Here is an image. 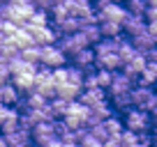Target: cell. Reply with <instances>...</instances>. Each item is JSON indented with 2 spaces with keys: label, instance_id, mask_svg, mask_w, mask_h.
Returning a JSON list of instances; mask_svg holds the SVG:
<instances>
[{
  "label": "cell",
  "instance_id": "obj_1",
  "mask_svg": "<svg viewBox=\"0 0 157 147\" xmlns=\"http://www.w3.org/2000/svg\"><path fill=\"white\" fill-rule=\"evenodd\" d=\"M118 44H120V34H118V37H102V39L93 46L97 67L111 69V71H116V69L123 67V60L118 55Z\"/></svg>",
  "mask_w": 157,
  "mask_h": 147
},
{
  "label": "cell",
  "instance_id": "obj_2",
  "mask_svg": "<svg viewBox=\"0 0 157 147\" xmlns=\"http://www.w3.org/2000/svg\"><path fill=\"white\" fill-rule=\"evenodd\" d=\"M123 122H125V129H129V131H134V133L150 131L152 124H155L150 110H143V108H136V106H129L123 113Z\"/></svg>",
  "mask_w": 157,
  "mask_h": 147
},
{
  "label": "cell",
  "instance_id": "obj_3",
  "mask_svg": "<svg viewBox=\"0 0 157 147\" xmlns=\"http://www.w3.org/2000/svg\"><path fill=\"white\" fill-rule=\"evenodd\" d=\"M132 106L143 108V110H155L157 108V92L150 88V85H134L132 88Z\"/></svg>",
  "mask_w": 157,
  "mask_h": 147
},
{
  "label": "cell",
  "instance_id": "obj_4",
  "mask_svg": "<svg viewBox=\"0 0 157 147\" xmlns=\"http://www.w3.org/2000/svg\"><path fill=\"white\" fill-rule=\"evenodd\" d=\"M127 14H129L127 7L123 2H113V0H109V2L97 7V19L99 21H118V23H123L127 19Z\"/></svg>",
  "mask_w": 157,
  "mask_h": 147
},
{
  "label": "cell",
  "instance_id": "obj_5",
  "mask_svg": "<svg viewBox=\"0 0 157 147\" xmlns=\"http://www.w3.org/2000/svg\"><path fill=\"white\" fill-rule=\"evenodd\" d=\"M39 64H46L51 69L65 67L67 64V55H65V51L58 44H46V46H42V60H39Z\"/></svg>",
  "mask_w": 157,
  "mask_h": 147
},
{
  "label": "cell",
  "instance_id": "obj_6",
  "mask_svg": "<svg viewBox=\"0 0 157 147\" xmlns=\"http://www.w3.org/2000/svg\"><path fill=\"white\" fill-rule=\"evenodd\" d=\"M53 138H58V136H56V124H53V120H49V122H39V124H35V127H33V145H35V147L49 145Z\"/></svg>",
  "mask_w": 157,
  "mask_h": 147
},
{
  "label": "cell",
  "instance_id": "obj_7",
  "mask_svg": "<svg viewBox=\"0 0 157 147\" xmlns=\"http://www.w3.org/2000/svg\"><path fill=\"white\" fill-rule=\"evenodd\" d=\"M58 46L65 51V55L67 58H72L74 53H78L81 48H86V39L81 32H72V34H63V37H58Z\"/></svg>",
  "mask_w": 157,
  "mask_h": 147
},
{
  "label": "cell",
  "instance_id": "obj_8",
  "mask_svg": "<svg viewBox=\"0 0 157 147\" xmlns=\"http://www.w3.org/2000/svg\"><path fill=\"white\" fill-rule=\"evenodd\" d=\"M69 60H72V64H76V67L83 69V71H95V69H97V60H95V48H93V46L81 48L78 53H74Z\"/></svg>",
  "mask_w": 157,
  "mask_h": 147
},
{
  "label": "cell",
  "instance_id": "obj_9",
  "mask_svg": "<svg viewBox=\"0 0 157 147\" xmlns=\"http://www.w3.org/2000/svg\"><path fill=\"white\" fill-rule=\"evenodd\" d=\"M33 39L37 46H46V44H56L58 41V32L53 25H37V28H28Z\"/></svg>",
  "mask_w": 157,
  "mask_h": 147
},
{
  "label": "cell",
  "instance_id": "obj_10",
  "mask_svg": "<svg viewBox=\"0 0 157 147\" xmlns=\"http://www.w3.org/2000/svg\"><path fill=\"white\" fill-rule=\"evenodd\" d=\"M134 88V81L129 78L125 71H113V81H111V85L106 88V92H109V97L111 94H120V92H129V90Z\"/></svg>",
  "mask_w": 157,
  "mask_h": 147
},
{
  "label": "cell",
  "instance_id": "obj_11",
  "mask_svg": "<svg viewBox=\"0 0 157 147\" xmlns=\"http://www.w3.org/2000/svg\"><path fill=\"white\" fill-rule=\"evenodd\" d=\"M132 44L136 46V51H143V53H146V51H150L152 46H157V34L150 32V30H148V25H146L141 32H136V34L132 37Z\"/></svg>",
  "mask_w": 157,
  "mask_h": 147
},
{
  "label": "cell",
  "instance_id": "obj_12",
  "mask_svg": "<svg viewBox=\"0 0 157 147\" xmlns=\"http://www.w3.org/2000/svg\"><path fill=\"white\" fill-rule=\"evenodd\" d=\"M56 28V32H58V37H63V34H72V32H78V28H81V19L74 14L65 16V19L56 21V23H51Z\"/></svg>",
  "mask_w": 157,
  "mask_h": 147
},
{
  "label": "cell",
  "instance_id": "obj_13",
  "mask_svg": "<svg viewBox=\"0 0 157 147\" xmlns=\"http://www.w3.org/2000/svg\"><path fill=\"white\" fill-rule=\"evenodd\" d=\"M146 25H148V21H146L143 14H127V19L123 21V32L127 34V37H134V34L141 32Z\"/></svg>",
  "mask_w": 157,
  "mask_h": 147
},
{
  "label": "cell",
  "instance_id": "obj_14",
  "mask_svg": "<svg viewBox=\"0 0 157 147\" xmlns=\"http://www.w3.org/2000/svg\"><path fill=\"white\" fill-rule=\"evenodd\" d=\"M109 97V92L104 88H90V90H81V94H78V101H83L86 106L93 108L95 103L104 101V99Z\"/></svg>",
  "mask_w": 157,
  "mask_h": 147
},
{
  "label": "cell",
  "instance_id": "obj_15",
  "mask_svg": "<svg viewBox=\"0 0 157 147\" xmlns=\"http://www.w3.org/2000/svg\"><path fill=\"white\" fill-rule=\"evenodd\" d=\"M12 83L21 90V94L30 92L35 88V71H21V74H12Z\"/></svg>",
  "mask_w": 157,
  "mask_h": 147
},
{
  "label": "cell",
  "instance_id": "obj_16",
  "mask_svg": "<svg viewBox=\"0 0 157 147\" xmlns=\"http://www.w3.org/2000/svg\"><path fill=\"white\" fill-rule=\"evenodd\" d=\"M78 32L83 34V39L88 46H95L99 39H102V30H99V23H81Z\"/></svg>",
  "mask_w": 157,
  "mask_h": 147
},
{
  "label": "cell",
  "instance_id": "obj_17",
  "mask_svg": "<svg viewBox=\"0 0 157 147\" xmlns=\"http://www.w3.org/2000/svg\"><path fill=\"white\" fill-rule=\"evenodd\" d=\"M19 99H21V90L16 88L12 81L2 85V94H0V101H2V103H7V106H16Z\"/></svg>",
  "mask_w": 157,
  "mask_h": 147
},
{
  "label": "cell",
  "instance_id": "obj_18",
  "mask_svg": "<svg viewBox=\"0 0 157 147\" xmlns=\"http://www.w3.org/2000/svg\"><path fill=\"white\" fill-rule=\"evenodd\" d=\"M139 85H157V62H150L148 60L146 69L141 71V76H139Z\"/></svg>",
  "mask_w": 157,
  "mask_h": 147
},
{
  "label": "cell",
  "instance_id": "obj_19",
  "mask_svg": "<svg viewBox=\"0 0 157 147\" xmlns=\"http://www.w3.org/2000/svg\"><path fill=\"white\" fill-rule=\"evenodd\" d=\"M81 85H74V83H60L58 85V94L56 97H63V99H67V101H74V99H78V94H81Z\"/></svg>",
  "mask_w": 157,
  "mask_h": 147
},
{
  "label": "cell",
  "instance_id": "obj_20",
  "mask_svg": "<svg viewBox=\"0 0 157 147\" xmlns=\"http://www.w3.org/2000/svg\"><path fill=\"white\" fill-rule=\"evenodd\" d=\"M12 41H14L19 48H28V46H33L35 44V39H33V34H30V30L28 28H16V32L10 37Z\"/></svg>",
  "mask_w": 157,
  "mask_h": 147
},
{
  "label": "cell",
  "instance_id": "obj_21",
  "mask_svg": "<svg viewBox=\"0 0 157 147\" xmlns=\"http://www.w3.org/2000/svg\"><path fill=\"white\" fill-rule=\"evenodd\" d=\"M132 92V90H129ZM129 92H120V94H111V106L116 108V110H120V113H125L129 106H132V94Z\"/></svg>",
  "mask_w": 157,
  "mask_h": 147
},
{
  "label": "cell",
  "instance_id": "obj_22",
  "mask_svg": "<svg viewBox=\"0 0 157 147\" xmlns=\"http://www.w3.org/2000/svg\"><path fill=\"white\" fill-rule=\"evenodd\" d=\"M19 53H21V48L10 39V37H7V39L0 44V60H2V62H10V60H12V58H16Z\"/></svg>",
  "mask_w": 157,
  "mask_h": 147
},
{
  "label": "cell",
  "instance_id": "obj_23",
  "mask_svg": "<svg viewBox=\"0 0 157 147\" xmlns=\"http://www.w3.org/2000/svg\"><path fill=\"white\" fill-rule=\"evenodd\" d=\"M104 127H106V131H109L111 138H118L120 133L125 131V122L120 117H116V115H109V117L104 120Z\"/></svg>",
  "mask_w": 157,
  "mask_h": 147
},
{
  "label": "cell",
  "instance_id": "obj_24",
  "mask_svg": "<svg viewBox=\"0 0 157 147\" xmlns=\"http://www.w3.org/2000/svg\"><path fill=\"white\" fill-rule=\"evenodd\" d=\"M51 23V16L46 9H35L33 14L28 16V23H25V28H37V25H49Z\"/></svg>",
  "mask_w": 157,
  "mask_h": 147
},
{
  "label": "cell",
  "instance_id": "obj_25",
  "mask_svg": "<svg viewBox=\"0 0 157 147\" xmlns=\"http://www.w3.org/2000/svg\"><path fill=\"white\" fill-rule=\"evenodd\" d=\"M99 30H102V37H118V34H123V23H118V21H99Z\"/></svg>",
  "mask_w": 157,
  "mask_h": 147
},
{
  "label": "cell",
  "instance_id": "obj_26",
  "mask_svg": "<svg viewBox=\"0 0 157 147\" xmlns=\"http://www.w3.org/2000/svg\"><path fill=\"white\" fill-rule=\"evenodd\" d=\"M21 58H23L25 62L39 64V60H42V46L33 44V46H28V48H21Z\"/></svg>",
  "mask_w": 157,
  "mask_h": 147
},
{
  "label": "cell",
  "instance_id": "obj_27",
  "mask_svg": "<svg viewBox=\"0 0 157 147\" xmlns=\"http://www.w3.org/2000/svg\"><path fill=\"white\" fill-rule=\"evenodd\" d=\"M51 108H53L56 117H65V115L69 113V101L63 97H53L51 99Z\"/></svg>",
  "mask_w": 157,
  "mask_h": 147
},
{
  "label": "cell",
  "instance_id": "obj_28",
  "mask_svg": "<svg viewBox=\"0 0 157 147\" xmlns=\"http://www.w3.org/2000/svg\"><path fill=\"white\" fill-rule=\"evenodd\" d=\"M83 78H86V71H83V69H78L76 64L67 67V81H69V83L81 85V88H83Z\"/></svg>",
  "mask_w": 157,
  "mask_h": 147
},
{
  "label": "cell",
  "instance_id": "obj_29",
  "mask_svg": "<svg viewBox=\"0 0 157 147\" xmlns=\"http://www.w3.org/2000/svg\"><path fill=\"white\" fill-rule=\"evenodd\" d=\"M95 74H97V85L106 90L109 85H111V81H113V71H111V69H104V67H97Z\"/></svg>",
  "mask_w": 157,
  "mask_h": 147
},
{
  "label": "cell",
  "instance_id": "obj_30",
  "mask_svg": "<svg viewBox=\"0 0 157 147\" xmlns=\"http://www.w3.org/2000/svg\"><path fill=\"white\" fill-rule=\"evenodd\" d=\"M125 7H127L129 14H143V16H146L148 0H125Z\"/></svg>",
  "mask_w": 157,
  "mask_h": 147
},
{
  "label": "cell",
  "instance_id": "obj_31",
  "mask_svg": "<svg viewBox=\"0 0 157 147\" xmlns=\"http://www.w3.org/2000/svg\"><path fill=\"white\" fill-rule=\"evenodd\" d=\"M78 147H104V142L97 140V138H95L93 133L88 131L83 138H78Z\"/></svg>",
  "mask_w": 157,
  "mask_h": 147
},
{
  "label": "cell",
  "instance_id": "obj_32",
  "mask_svg": "<svg viewBox=\"0 0 157 147\" xmlns=\"http://www.w3.org/2000/svg\"><path fill=\"white\" fill-rule=\"evenodd\" d=\"M90 133H93L95 138H97V140H109V131H106V127H104V122H99V124H95V127H90Z\"/></svg>",
  "mask_w": 157,
  "mask_h": 147
},
{
  "label": "cell",
  "instance_id": "obj_33",
  "mask_svg": "<svg viewBox=\"0 0 157 147\" xmlns=\"http://www.w3.org/2000/svg\"><path fill=\"white\" fill-rule=\"evenodd\" d=\"M53 81H56V85L67 83V64H65V67H56L53 69Z\"/></svg>",
  "mask_w": 157,
  "mask_h": 147
},
{
  "label": "cell",
  "instance_id": "obj_34",
  "mask_svg": "<svg viewBox=\"0 0 157 147\" xmlns=\"http://www.w3.org/2000/svg\"><path fill=\"white\" fill-rule=\"evenodd\" d=\"M90 88H99L95 71H86V78H83V90H90Z\"/></svg>",
  "mask_w": 157,
  "mask_h": 147
},
{
  "label": "cell",
  "instance_id": "obj_35",
  "mask_svg": "<svg viewBox=\"0 0 157 147\" xmlns=\"http://www.w3.org/2000/svg\"><path fill=\"white\" fill-rule=\"evenodd\" d=\"M12 81V71L7 67V62H0V85H5Z\"/></svg>",
  "mask_w": 157,
  "mask_h": 147
},
{
  "label": "cell",
  "instance_id": "obj_36",
  "mask_svg": "<svg viewBox=\"0 0 157 147\" xmlns=\"http://www.w3.org/2000/svg\"><path fill=\"white\" fill-rule=\"evenodd\" d=\"M33 5L37 7V9H46L49 12L51 7H53V0H33Z\"/></svg>",
  "mask_w": 157,
  "mask_h": 147
},
{
  "label": "cell",
  "instance_id": "obj_37",
  "mask_svg": "<svg viewBox=\"0 0 157 147\" xmlns=\"http://www.w3.org/2000/svg\"><path fill=\"white\" fill-rule=\"evenodd\" d=\"M146 58L150 60V62H157V46H152L150 51H146Z\"/></svg>",
  "mask_w": 157,
  "mask_h": 147
},
{
  "label": "cell",
  "instance_id": "obj_38",
  "mask_svg": "<svg viewBox=\"0 0 157 147\" xmlns=\"http://www.w3.org/2000/svg\"><path fill=\"white\" fill-rule=\"evenodd\" d=\"M150 136H152V142L157 145V122L152 124V129H150Z\"/></svg>",
  "mask_w": 157,
  "mask_h": 147
},
{
  "label": "cell",
  "instance_id": "obj_39",
  "mask_svg": "<svg viewBox=\"0 0 157 147\" xmlns=\"http://www.w3.org/2000/svg\"><path fill=\"white\" fill-rule=\"evenodd\" d=\"M0 147H10V142H7V136H5V133H0Z\"/></svg>",
  "mask_w": 157,
  "mask_h": 147
},
{
  "label": "cell",
  "instance_id": "obj_40",
  "mask_svg": "<svg viewBox=\"0 0 157 147\" xmlns=\"http://www.w3.org/2000/svg\"><path fill=\"white\" fill-rule=\"evenodd\" d=\"M10 2H14V5H28V2H33V0H10Z\"/></svg>",
  "mask_w": 157,
  "mask_h": 147
},
{
  "label": "cell",
  "instance_id": "obj_41",
  "mask_svg": "<svg viewBox=\"0 0 157 147\" xmlns=\"http://www.w3.org/2000/svg\"><path fill=\"white\" fill-rule=\"evenodd\" d=\"M60 147H78V142H63Z\"/></svg>",
  "mask_w": 157,
  "mask_h": 147
},
{
  "label": "cell",
  "instance_id": "obj_42",
  "mask_svg": "<svg viewBox=\"0 0 157 147\" xmlns=\"http://www.w3.org/2000/svg\"><path fill=\"white\" fill-rule=\"evenodd\" d=\"M5 39H7V34L2 32V30H0V44H2V41H5Z\"/></svg>",
  "mask_w": 157,
  "mask_h": 147
},
{
  "label": "cell",
  "instance_id": "obj_43",
  "mask_svg": "<svg viewBox=\"0 0 157 147\" xmlns=\"http://www.w3.org/2000/svg\"><path fill=\"white\" fill-rule=\"evenodd\" d=\"M2 21H5V19H0V30H2Z\"/></svg>",
  "mask_w": 157,
  "mask_h": 147
},
{
  "label": "cell",
  "instance_id": "obj_44",
  "mask_svg": "<svg viewBox=\"0 0 157 147\" xmlns=\"http://www.w3.org/2000/svg\"><path fill=\"white\" fill-rule=\"evenodd\" d=\"M113 2H125V0H113Z\"/></svg>",
  "mask_w": 157,
  "mask_h": 147
},
{
  "label": "cell",
  "instance_id": "obj_45",
  "mask_svg": "<svg viewBox=\"0 0 157 147\" xmlns=\"http://www.w3.org/2000/svg\"><path fill=\"white\" fill-rule=\"evenodd\" d=\"M56 2H63V0H53V5H56Z\"/></svg>",
  "mask_w": 157,
  "mask_h": 147
},
{
  "label": "cell",
  "instance_id": "obj_46",
  "mask_svg": "<svg viewBox=\"0 0 157 147\" xmlns=\"http://www.w3.org/2000/svg\"><path fill=\"white\" fill-rule=\"evenodd\" d=\"M0 94H2V85H0Z\"/></svg>",
  "mask_w": 157,
  "mask_h": 147
},
{
  "label": "cell",
  "instance_id": "obj_47",
  "mask_svg": "<svg viewBox=\"0 0 157 147\" xmlns=\"http://www.w3.org/2000/svg\"><path fill=\"white\" fill-rule=\"evenodd\" d=\"M152 147H155V145H152Z\"/></svg>",
  "mask_w": 157,
  "mask_h": 147
},
{
  "label": "cell",
  "instance_id": "obj_48",
  "mask_svg": "<svg viewBox=\"0 0 157 147\" xmlns=\"http://www.w3.org/2000/svg\"><path fill=\"white\" fill-rule=\"evenodd\" d=\"M155 147H157V145H155Z\"/></svg>",
  "mask_w": 157,
  "mask_h": 147
}]
</instances>
